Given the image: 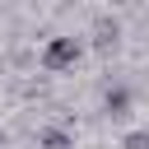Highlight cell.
I'll list each match as a JSON object with an SVG mask.
<instances>
[{"instance_id":"2","label":"cell","mask_w":149,"mask_h":149,"mask_svg":"<svg viewBox=\"0 0 149 149\" xmlns=\"http://www.w3.org/2000/svg\"><path fill=\"white\" fill-rule=\"evenodd\" d=\"M88 42H93V51L112 56V51L121 47V19H116V14H98L93 28H88Z\"/></svg>"},{"instance_id":"6","label":"cell","mask_w":149,"mask_h":149,"mask_svg":"<svg viewBox=\"0 0 149 149\" xmlns=\"http://www.w3.org/2000/svg\"><path fill=\"white\" fill-rule=\"evenodd\" d=\"M5 144H9V130H5V126H0V149H5Z\"/></svg>"},{"instance_id":"4","label":"cell","mask_w":149,"mask_h":149,"mask_svg":"<svg viewBox=\"0 0 149 149\" xmlns=\"http://www.w3.org/2000/svg\"><path fill=\"white\" fill-rule=\"evenodd\" d=\"M37 144H42V149H74V135H70L65 126H42V130H37Z\"/></svg>"},{"instance_id":"1","label":"cell","mask_w":149,"mask_h":149,"mask_svg":"<svg viewBox=\"0 0 149 149\" xmlns=\"http://www.w3.org/2000/svg\"><path fill=\"white\" fill-rule=\"evenodd\" d=\"M79 56H84V42H79V37H70V33H56V37H47V42H42L37 65H42L47 74H65V70H74V65H79Z\"/></svg>"},{"instance_id":"3","label":"cell","mask_w":149,"mask_h":149,"mask_svg":"<svg viewBox=\"0 0 149 149\" xmlns=\"http://www.w3.org/2000/svg\"><path fill=\"white\" fill-rule=\"evenodd\" d=\"M130 107H135L130 84H121V79H116V84H107V88H102V116H107V121H126V116H130Z\"/></svg>"},{"instance_id":"5","label":"cell","mask_w":149,"mask_h":149,"mask_svg":"<svg viewBox=\"0 0 149 149\" xmlns=\"http://www.w3.org/2000/svg\"><path fill=\"white\" fill-rule=\"evenodd\" d=\"M121 149H149V130L140 126V130H126L121 135Z\"/></svg>"}]
</instances>
